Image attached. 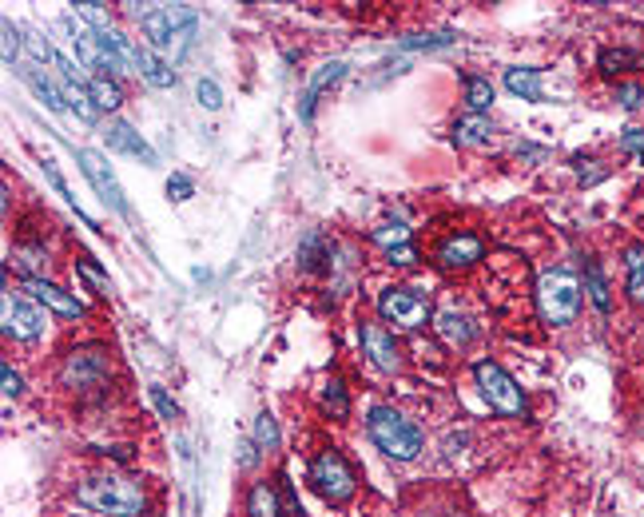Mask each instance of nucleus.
I'll return each instance as SVG.
<instances>
[{
	"label": "nucleus",
	"instance_id": "nucleus-10",
	"mask_svg": "<svg viewBox=\"0 0 644 517\" xmlns=\"http://www.w3.org/2000/svg\"><path fill=\"white\" fill-rule=\"evenodd\" d=\"M379 315H382L386 322H394V327H402V330H418L422 322L430 319V307H426V302H422L413 291L390 287V291L379 294Z\"/></svg>",
	"mask_w": 644,
	"mask_h": 517
},
{
	"label": "nucleus",
	"instance_id": "nucleus-8",
	"mask_svg": "<svg viewBox=\"0 0 644 517\" xmlns=\"http://www.w3.org/2000/svg\"><path fill=\"white\" fill-rule=\"evenodd\" d=\"M112 371V363H108V350L104 346H80L68 355V363H64V386H72V390H91V386H100Z\"/></svg>",
	"mask_w": 644,
	"mask_h": 517
},
{
	"label": "nucleus",
	"instance_id": "nucleus-37",
	"mask_svg": "<svg viewBox=\"0 0 644 517\" xmlns=\"http://www.w3.org/2000/svg\"><path fill=\"white\" fill-rule=\"evenodd\" d=\"M616 104L621 108H640L644 104V88L640 84H621L616 88Z\"/></svg>",
	"mask_w": 644,
	"mask_h": 517
},
{
	"label": "nucleus",
	"instance_id": "nucleus-39",
	"mask_svg": "<svg viewBox=\"0 0 644 517\" xmlns=\"http://www.w3.org/2000/svg\"><path fill=\"white\" fill-rule=\"evenodd\" d=\"M621 147H624V152H632L637 160H644V132H640V127H629V132L621 136Z\"/></svg>",
	"mask_w": 644,
	"mask_h": 517
},
{
	"label": "nucleus",
	"instance_id": "nucleus-17",
	"mask_svg": "<svg viewBox=\"0 0 644 517\" xmlns=\"http://www.w3.org/2000/svg\"><path fill=\"white\" fill-rule=\"evenodd\" d=\"M505 88H509L513 96H521V100H529V104H537V100H541V72H533V68H509V72H505Z\"/></svg>",
	"mask_w": 644,
	"mask_h": 517
},
{
	"label": "nucleus",
	"instance_id": "nucleus-23",
	"mask_svg": "<svg viewBox=\"0 0 644 517\" xmlns=\"http://www.w3.org/2000/svg\"><path fill=\"white\" fill-rule=\"evenodd\" d=\"M64 100H68V108H76V116L84 119V124H96L100 108L91 104L88 84H76V80H64Z\"/></svg>",
	"mask_w": 644,
	"mask_h": 517
},
{
	"label": "nucleus",
	"instance_id": "nucleus-32",
	"mask_svg": "<svg viewBox=\"0 0 644 517\" xmlns=\"http://www.w3.org/2000/svg\"><path fill=\"white\" fill-rule=\"evenodd\" d=\"M374 243H382L386 251H394V247H406L410 243V231H406V223L379 227V231H374Z\"/></svg>",
	"mask_w": 644,
	"mask_h": 517
},
{
	"label": "nucleus",
	"instance_id": "nucleus-15",
	"mask_svg": "<svg viewBox=\"0 0 644 517\" xmlns=\"http://www.w3.org/2000/svg\"><path fill=\"white\" fill-rule=\"evenodd\" d=\"M108 147H116V152H124V155H135V160H147V163L155 160V152L144 144V136H135L132 124H112L108 127Z\"/></svg>",
	"mask_w": 644,
	"mask_h": 517
},
{
	"label": "nucleus",
	"instance_id": "nucleus-11",
	"mask_svg": "<svg viewBox=\"0 0 644 517\" xmlns=\"http://www.w3.org/2000/svg\"><path fill=\"white\" fill-rule=\"evenodd\" d=\"M358 338H362L366 358H370L379 371H386V374L398 371V343H394L390 330L379 327V322H362V327H358Z\"/></svg>",
	"mask_w": 644,
	"mask_h": 517
},
{
	"label": "nucleus",
	"instance_id": "nucleus-22",
	"mask_svg": "<svg viewBox=\"0 0 644 517\" xmlns=\"http://www.w3.org/2000/svg\"><path fill=\"white\" fill-rule=\"evenodd\" d=\"M454 136H457V144H466V147H477V144H485L493 136V124L485 116H466V119H457V127H454Z\"/></svg>",
	"mask_w": 644,
	"mask_h": 517
},
{
	"label": "nucleus",
	"instance_id": "nucleus-21",
	"mask_svg": "<svg viewBox=\"0 0 644 517\" xmlns=\"http://www.w3.org/2000/svg\"><path fill=\"white\" fill-rule=\"evenodd\" d=\"M24 80H29V84H32V92L44 100V104L52 108V112H64V108H68V100H64V88H57V84H52V80L44 76L40 68H29V72H24Z\"/></svg>",
	"mask_w": 644,
	"mask_h": 517
},
{
	"label": "nucleus",
	"instance_id": "nucleus-2",
	"mask_svg": "<svg viewBox=\"0 0 644 517\" xmlns=\"http://www.w3.org/2000/svg\"><path fill=\"white\" fill-rule=\"evenodd\" d=\"M537 307L553 327L573 322L577 311H581V279L569 267H545L537 279Z\"/></svg>",
	"mask_w": 644,
	"mask_h": 517
},
{
	"label": "nucleus",
	"instance_id": "nucleus-1",
	"mask_svg": "<svg viewBox=\"0 0 644 517\" xmlns=\"http://www.w3.org/2000/svg\"><path fill=\"white\" fill-rule=\"evenodd\" d=\"M76 494H80V502H84L88 510H96L104 517H140L144 505H147L144 489L135 482H127V478H116V474L88 478Z\"/></svg>",
	"mask_w": 644,
	"mask_h": 517
},
{
	"label": "nucleus",
	"instance_id": "nucleus-28",
	"mask_svg": "<svg viewBox=\"0 0 644 517\" xmlns=\"http://www.w3.org/2000/svg\"><path fill=\"white\" fill-rule=\"evenodd\" d=\"M466 104L474 108V116H482L493 104V88L485 76H466Z\"/></svg>",
	"mask_w": 644,
	"mask_h": 517
},
{
	"label": "nucleus",
	"instance_id": "nucleus-24",
	"mask_svg": "<svg viewBox=\"0 0 644 517\" xmlns=\"http://www.w3.org/2000/svg\"><path fill=\"white\" fill-rule=\"evenodd\" d=\"M438 330H441V338H446V343H454V346H466V343H474V327H469V319L454 315V311L438 319Z\"/></svg>",
	"mask_w": 644,
	"mask_h": 517
},
{
	"label": "nucleus",
	"instance_id": "nucleus-29",
	"mask_svg": "<svg viewBox=\"0 0 644 517\" xmlns=\"http://www.w3.org/2000/svg\"><path fill=\"white\" fill-rule=\"evenodd\" d=\"M322 406H326L335 418H346V414H351V402H346V386L338 382V378H330V382L322 386Z\"/></svg>",
	"mask_w": 644,
	"mask_h": 517
},
{
	"label": "nucleus",
	"instance_id": "nucleus-42",
	"mask_svg": "<svg viewBox=\"0 0 644 517\" xmlns=\"http://www.w3.org/2000/svg\"><path fill=\"white\" fill-rule=\"evenodd\" d=\"M390 263H398V267H410V263H418V251L406 243V247H394L390 251Z\"/></svg>",
	"mask_w": 644,
	"mask_h": 517
},
{
	"label": "nucleus",
	"instance_id": "nucleus-40",
	"mask_svg": "<svg viewBox=\"0 0 644 517\" xmlns=\"http://www.w3.org/2000/svg\"><path fill=\"white\" fill-rule=\"evenodd\" d=\"M80 271H84V279H91V283H96L100 291H108V275L100 271V267L91 263V258H80Z\"/></svg>",
	"mask_w": 644,
	"mask_h": 517
},
{
	"label": "nucleus",
	"instance_id": "nucleus-27",
	"mask_svg": "<svg viewBox=\"0 0 644 517\" xmlns=\"http://www.w3.org/2000/svg\"><path fill=\"white\" fill-rule=\"evenodd\" d=\"M624 263H629V299L644 302V247H629Z\"/></svg>",
	"mask_w": 644,
	"mask_h": 517
},
{
	"label": "nucleus",
	"instance_id": "nucleus-35",
	"mask_svg": "<svg viewBox=\"0 0 644 517\" xmlns=\"http://www.w3.org/2000/svg\"><path fill=\"white\" fill-rule=\"evenodd\" d=\"M0 32H4V64H13L21 57V32L13 29V21H0Z\"/></svg>",
	"mask_w": 644,
	"mask_h": 517
},
{
	"label": "nucleus",
	"instance_id": "nucleus-6",
	"mask_svg": "<svg viewBox=\"0 0 644 517\" xmlns=\"http://www.w3.org/2000/svg\"><path fill=\"white\" fill-rule=\"evenodd\" d=\"M474 378H477V386H482V399L490 402L498 414H521L526 410V399H521L518 382H513L498 363H477Z\"/></svg>",
	"mask_w": 644,
	"mask_h": 517
},
{
	"label": "nucleus",
	"instance_id": "nucleus-5",
	"mask_svg": "<svg viewBox=\"0 0 644 517\" xmlns=\"http://www.w3.org/2000/svg\"><path fill=\"white\" fill-rule=\"evenodd\" d=\"M310 486L318 489L322 497H326L330 505H343L354 497V469L346 466V458L338 454V450H322V454L310 461Z\"/></svg>",
	"mask_w": 644,
	"mask_h": 517
},
{
	"label": "nucleus",
	"instance_id": "nucleus-30",
	"mask_svg": "<svg viewBox=\"0 0 644 517\" xmlns=\"http://www.w3.org/2000/svg\"><path fill=\"white\" fill-rule=\"evenodd\" d=\"M255 446L266 450V454L279 450V426H274L271 414H259V418H255Z\"/></svg>",
	"mask_w": 644,
	"mask_h": 517
},
{
	"label": "nucleus",
	"instance_id": "nucleus-31",
	"mask_svg": "<svg viewBox=\"0 0 644 517\" xmlns=\"http://www.w3.org/2000/svg\"><path fill=\"white\" fill-rule=\"evenodd\" d=\"M585 279H588V294H593L596 311H609V287H605L601 267H596V263H588V267H585Z\"/></svg>",
	"mask_w": 644,
	"mask_h": 517
},
{
	"label": "nucleus",
	"instance_id": "nucleus-12",
	"mask_svg": "<svg viewBox=\"0 0 644 517\" xmlns=\"http://www.w3.org/2000/svg\"><path fill=\"white\" fill-rule=\"evenodd\" d=\"M24 291H29L36 302H44V307H52L57 315H64V319H80V315H84V302H80L76 294L52 287V283H44V279H29V283H24Z\"/></svg>",
	"mask_w": 644,
	"mask_h": 517
},
{
	"label": "nucleus",
	"instance_id": "nucleus-13",
	"mask_svg": "<svg viewBox=\"0 0 644 517\" xmlns=\"http://www.w3.org/2000/svg\"><path fill=\"white\" fill-rule=\"evenodd\" d=\"M100 36V52H104V64L116 72H140V48H132V40H124L119 32L104 29Z\"/></svg>",
	"mask_w": 644,
	"mask_h": 517
},
{
	"label": "nucleus",
	"instance_id": "nucleus-18",
	"mask_svg": "<svg viewBox=\"0 0 644 517\" xmlns=\"http://www.w3.org/2000/svg\"><path fill=\"white\" fill-rule=\"evenodd\" d=\"M140 76H144L152 88H171V84H176V72H171V64H163L152 48H140Z\"/></svg>",
	"mask_w": 644,
	"mask_h": 517
},
{
	"label": "nucleus",
	"instance_id": "nucleus-14",
	"mask_svg": "<svg viewBox=\"0 0 644 517\" xmlns=\"http://www.w3.org/2000/svg\"><path fill=\"white\" fill-rule=\"evenodd\" d=\"M482 239L477 235H454V239H446V243H441V251H438V263L441 267H449V271H454V267H474V263H482Z\"/></svg>",
	"mask_w": 644,
	"mask_h": 517
},
{
	"label": "nucleus",
	"instance_id": "nucleus-7",
	"mask_svg": "<svg viewBox=\"0 0 644 517\" xmlns=\"http://www.w3.org/2000/svg\"><path fill=\"white\" fill-rule=\"evenodd\" d=\"M0 327H4V335L16 338V343H32V338L44 335L48 319H44V311L36 307L32 299H21V294H4V307H0Z\"/></svg>",
	"mask_w": 644,
	"mask_h": 517
},
{
	"label": "nucleus",
	"instance_id": "nucleus-16",
	"mask_svg": "<svg viewBox=\"0 0 644 517\" xmlns=\"http://www.w3.org/2000/svg\"><path fill=\"white\" fill-rule=\"evenodd\" d=\"M343 76H346V64H343V60H335V64H326V68H318V76L310 80L307 96H302V119H310V108H315L318 92L335 88V84H338V80H343Z\"/></svg>",
	"mask_w": 644,
	"mask_h": 517
},
{
	"label": "nucleus",
	"instance_id": "nucleus-9",
	"mask_svg": "<svg viewBox=\"0 0 644 517\" xmlns=\"http://www.w3.org/2000/svg\"><path fill=\"white\" fill-rule=\"evenodd\" d=\"M76 160H80V171L88 175V183L96 188V196L104 199L112 211H119V215H132V207H127V199H124V188H119V180L112 175V168L104 163V155L91 152V147H84Z\"/></svg>",
	"mask_w": 644,
	"mask_h": 517
},
{
	"label": "nucleus",
	"instance_id": "nucleus-20",
	"mask_svg": "<svg viewBox=\"0 0 644 517\" xmlns=\"http://www.w3.org/2000/svg\"><path fill=\"white\" fill-rule=\"evenodd\" d=\"M88 96H91V104H96L100 112H116L119 100H124V92H119V84L116 80H108V76H88Z\"/></svg>",
	"mask_w": 644,
	"mask_h": 517
},
{
	"label": "nucleus",
	"instance_id": "nucleus-3",
	"mask_svg": "<svg viewBox=\"0 0 644 517\" xmlns=\"http://www.w3.org/2000/svg\"><path fill=\"white\" fill-rule=\"evenodd\" d=\"M366 426H370V438L379 442L382 454H390L398 461H413L422 454L418 426H413L402 410H394V406H374V410L366 414Z\"/></svg>",
	"mask_w": 644,
	"mask_h": 517
},
{
	"label": "nucleus",
	"instance_id": "nucleus-4",
	"mask_svg": "<svg viewBox=\"0 0 644 517\" xmlns=\"http://www.w3.org/2000/svg\"><path fill=\"white\" fill-rule=\"evenodd\" d=\"M144 32L155 48L183 52L191 32H196V8L191 4H155L152 13H144Z\"/></svg>",
	"mask_w": 644,
	"mask_h": 517
},
{
	"label": "nucleus",
	"instance_id": "nucleus-41",
	"mask_svg": "<svg viewBox=\"0 0 644 517\" xmlns=\"http://www.w3.org/2000/svg\"><path fill=\"white\" fill-rule=\"evenodd\" d=\"M152 399H155V406H160V414H163V418H176V402H171L168 394L160 390V386H152Z\"/></svg>",
	"mask_w": 644,
	"mask_h": 517
},
{
	"label": "nucleus",
	"instance_id": "nucleus-26",
	"mask_svg": "<svg viewBox=\"0 0 644 517\" xmlns=\"http://www.w3.org/2000/svg\"><path fill=\"white\" fill-rule=\"evenodd\" d=\"M601 72L605 76H616V72H629V68H640V52H629V48H605L601 52Z\"/></svg>",
	"mask_w": 644,
	"mask_h": 517
},
{
	"label": "nucleus",
	"instance_id": "nucleus-19",
	"mask_svg": "<svg viewBox=\"0 0 644 517\" xmlns=\"http://www.w3.org/2000/svg\"><path fill=\"white\" fill-rule=\"evenodd\" d=\"M247 517H283L279 513V494H274V486H251V494H247Z\"/></svg>",
	"mask_w": 644,
	"mask_h": 517
},
{
	"label": "nucleus",
	"instance_id": "nucleus-33",
	"mask_svg": "<svg viewBox=\"0 0 644 517\" xmlns=\"http://www.w3.org/2000/svg\"><path fill=\"white\" fill-rule=\"evenodd\" d=\"M196 96H199V104H204L207 112H219V108H223V92H219L215 80H199Z\"/></svg>",
	"mask_w": 644,
	"mask_h": 517
},
{
	"label": "nucleus",
	"instance_id": "nucleus-25",
	"mask_svg": "<svg viewBox=\"0 0 644 517\" xmlns=\"http://www.w3.org/2000/svg\"><path fill=\"white\" fill-rule=\"evenodd\" d=\"M72 48L80 52V60H84L88 68H100V64H104V52H100V36L96 32L72 29Z\"/></svg>",
	"mask_w": 644,
	"mask_h": 517
},
{
	"label": "nucleus",
	"instance_id": "nucleus-38",
	"mask_svg": "<svg viewBox=\"0 0 644 517\" xmlns=\"http://www.w3.org/2000/svg\"><path fill=\"white\" fill-rule=\"evenodd\" d=\"M0 382H4V399H16V394H21V386H24L21 374H16L8 363H0Z\"/></svg>",
	"mask_w": 644,
	"mask_h": 517
},
{
	"label": "nucleus",
	"instance_id": "nucleus-36",
	"mask_svg": "<svg viewBox=\"0 0 644 517\" xmlns=\"http://www.w3.org/2000/svg\"><path fill=\"white\" fill-rule=\"evenodd\" d=\"M191 191H196V183H191L187 175H171L168 180V199L183 203V199H191Z\"/></svg>",
	"mask_w": 644,
	"mask_h": 517
},
{
	"label": "nucleus",
	"instance_id": "nucleus-34",
	"mask_svg": "<svg viewBox=\"0 0 644 517\" xmlns=\"http://www.w3.org/2000/svg\"><path fill=\"white\" fill-rule=\"evenodd\" d=\"M72 8H76V13L84 16L88 24H96V32L108 29V8H104V4H91V0H84V4H72Z\"/></svg>",
	"mask_w": 644,
	"mask_h": 517
}]
</instances>
